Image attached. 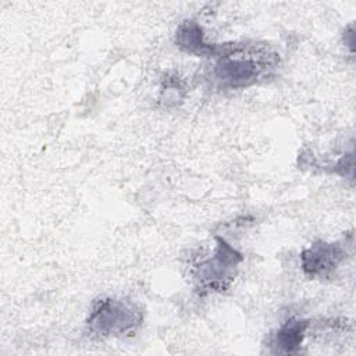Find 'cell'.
I'll list each match as a JSON object with an SVG mask.
<instances>
[{
	"label": "cell",
	"mask_w": 356,
	"mask_h": 356,
	"mask_svg": "<svg viewBox=\"0 0 356 356\" xmlns=\"http://www.w3.org/2000/svg\"><path fill=\"white\" fill-rule=\"evenodd\" d=\"M221 54L211 70V81L218 89H243L267 71L275 68L277 54L266 46H220Z\"/></svg>",
	"instance_id": "6da1fadb"
},
{
	"label": "cell",
	"mask_w": 356,
	"mask_h": 356,
	"mask_svg": "<svg viewBox=\"0 0 356 356\" xmlns=\"http://www.w3.org/2000/svg\"><path fill=\"white\" fill-rule=\"evenodd\" d=\"M143 323V310L128 299L100 298L86 318V331L97 338L132 337Z\"/></svg>",
	"instance_id": "7a4b0ae2"
},
{
	"label": "cell",
	"mask_w": 356,
	"mask_h": 356,
	"mask_svg": "<svg viewBox=\"0 0 356 356\" xmlns=\"http://www.w3.org/2000/svg\"><path fill=\"white\" fill-rule=\"evenodd\" d=\"M216 241L214 254L195 266L193 277L200 293L225 291L231 285L239 263L243 260V256L225 239L217 236Z\"/></svg>",
	"instance_id": "3957f363"
},
{
	"label": "cell",
	"mask_w": 356,
	"mask_h": 356,
	"mask_svg": "<svg viewBox=\"0 0 356 356\" xmlns=\"http://www.w3.org/2000/svg\"><path fill=\"white\" fill-rule=\"evenodd\" d=\"M346 259L341 242L317 241L300 253V267L309 278H327Z\"/></svg>",
	"instance_id": "277c9868"
},
{
	"label": "cell",
	"mask_w": 356,
	"mask_h": 356,
	"mask_svg": "<svg viewBox=\"0 0 356 356\" xmlns=\"http://www.w3.org/2000/svg\"><path fill=\"white\" fill-rule=\"evenodd\" d=\"M307 328H309L307 320L291 317L270 334L268 337L270 352L274 355L298 353L305 339Z\"/></svg>",
	"instance_id": "5b68a950"
},
{
	"label": "cell",
	"mask_w": 356,
	"mask_h": 356,
	"mask_svg": "<svg viewBox=\"0 0 356 356\" xmlns=\"http://www.w3.org/2000/svg\"><path fill=\"white\" fill-rule=\"evenodd\" d=\"M175 43L181 50L195 56H216L218 51V46L204 42L203 31L200 25L193 19L184 21L178 26L175 33Z\"/></svg>",
	"instance_id": "8992f818"
}]
</instances>
